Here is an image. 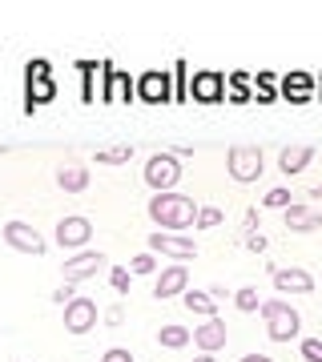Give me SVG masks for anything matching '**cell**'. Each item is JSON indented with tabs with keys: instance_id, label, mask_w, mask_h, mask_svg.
<instances>
[{
	"instance_id": "1",
	"label": "cell",
	"mask_w": 322,
	"mask_h": 362,
	"mask_svg": "<svg viewBox=\"0 0 322 362\" xmlns=\"http://www.w3.org/2000/svg\"><path fill=\"white\" fill-rule=\"evenodd\" d=\"M197 202L193 197H185V194H154L149 197V218L161 226V230H190V226H197Z\"/></svg>"
},
{
	"instance_id": "2",
	"label": "cell",
	"mask_w": 322,
	"mask_h": 362,
	"mask_svg": "<svg viewBox=\"0 0 322 362\" xmlns=\"http://www.w3.org/2000/svg\"><path fill=\"white\" fill-rule=\"evenodd\" d=\"M262 318H266V334H270L274 342H290V338H298V330H302L298 310L290 302H282V298L262 302Z\"/></svg>"
},
{
	"instance_id": "3",
	"label": "cell",
	"mask_w": 322,
	"mask_h": 362,
	"mask_svg": "<svg viewBox=\"0 0 322 362\" xmlns=\"http://www.w3.org/2000/svg\"><path fill=\"white\" fill-rule=\"evenodd\" d=\"M226 169L238 185H250V181L262 177V149L258 145H234L226 153Z\"/></svg>"
},
{
	"instance_id": "4",
	"label": "cell",
	"mask_w": 322,
	"mask_h": 362,
	"mask_svg": "<svg viewBox=\"0 0 322 362\" xmlns=\"http://www.w3.org/2000/svg\"><path fill=\"white\" fill-rule=\"evenodd\" d=\"M145 181H149L154 194H169V189L181 181V161L173 153H154L149 161H145Z\"/></svg>"
},
{
	"instance_id": "5",
	"label": "cell",
	"mask_w": 322,
	"mask_h": 362,
	"mask_svg": "<svg viewBox=\"0 0 322 362\" xmlns=\"http://www.w3.org/2000/svg\"><path fill=\"white\" fill-rule=\"evenodd\" d=\"M0 238L8 242L13 250H21V254H33V258H40L45 250H49V242L37 233V226H28V221L13 218V221H4V230H0Z\"/></svg>"
},
{
	"instance_id": "6",
	"label": "cell",
	"mask_w": 322,
	"mask_h": 362,
	"mask_svg": "<svg viewBox=\"0 0 322 362\" xmlns=\"http://www.w3.org/2000/svg\"><path fill=\"white\" fill-rule=\"evenodd\" d=\"M109 266V258H105L101 250H81V254H73V258L64 262L61 270H64V282H89V278H97V274Z\"/></svg>"
},
{
	"instance_id": "7",
	"label": "cell",
	"mask_w": 322,
	"mask_h": 362,
	"mask_svg": "<svg viewBox=\"0 0 322 362\" xmlns=\"http://www.w3.org/2000/svg\"><path fill=\"white\" fill-rule=\"evenodd\" d=\"M149 254H166V258H197V242L185 233H149Z\"/></svg>"
},
{
	"instance_id": "8",
	"label": "cell",
	"mask_w": 322,
	"mask_h": 362,
	"mask_svg": "<svg viewBox=\"0 0 322 362\" xmlns=\"http://www.w3.org/2000/svg\"><path fill=\"white\" fill-rule=\"evenodd\" d=\"M93 238V221L81 218V214H69V218L57 221V246L61 250H81Z\"/></svg>"
},
{
	"instance_id": "9",
	"label": "cell",
	"mask_w": 322,
	"mask_h": 362,
	"mask_svg": "<svg viewBox=\"0 0 322 362\" xmlns=\"http://www.w3.org/2000/svg\"><path fill=\"white\" fill-rule=\"evenodd\" d=\"M93 326H97V302L93 298H73L64 306V330L69 334H89Z\"/></svg>"
},
{
	"instance_id": "10",
	"label": "cell",
	"mask_w": 322,
	"mask_h": 362,
	"mask_svg": "<svg viewBox=\"0 0 322 362\" xmlns=\"http://www.w3.org/2000/svg\"><path fill=\"white\" fill-rule=\"evenodd\" d=\"M270 278H274V290H282V294H310L314 290V278H310L306 270H298V266H274L270 270Z\"/></svg>"
},
{
	"instance_id": "11",
	"label": "cell",
	"mask_w": 322,
	"mask_h": 362,
	"mask_svg": "<svg viewBox=\"0 0 322 362\" xmlns=\"http://www.w3.org/2000/svg\"><path fill=\"white\" fill-rule=\"evenodd\" d=\"M226 322H222V318H206V322L197 326V330H193V346L202 350V354H214V350H222L226 346Z\"/></svg>"
},
{
	"instance_id": "12",
	"label": "cell",
	"mask_w": 322,
	"mask_h": 362,
	"mask_svg": "<svg viewBox=\"0 0 322 362\" xmlns=\"http://www.w3.org/2000/svg\"><path fill=\"white\" fill-rule=\"evenodd\" d=\"M185 286H190V270H185V266H166L161 278H157V286H154V294L157 298H178V294H185Z\"/></svg>"
},
{
	"instance_id": "13",
	"label": "cell",
	"mask_w": 322,
	"mask_h": 362,
	"mask_svg": "<svg viewBox=\"0 0 322 362\" xmlns=\"http://www.w3.org/2000/svg\"><path fill=\"white\" fill-rule=\"evenodd\" d=\"M318 226H322V218L310 206H302V202L286 206V230L290 233H310V230H318Z\"/></svg>"
},
{
	"instance_id": "14",
	"label": "cell",
	"mask_w": 322,
	"mask_h": 362,
	"mask_svg": "<svg viewBox=\"0 0 322 362\" xmlns=\"http://www.w3.org/2000/svg\"><path fill=\"white\" fill-rule=\"evenodd\" d=\"M137 93H142V101H149V105H166L169 101V77L166 73H145V77L137 81Z\"/></svg>"
},
{
	"instance_id": "15",
	"label": "cell",
	"mask_w": 322,
	"mask_h": 362,
	"mask_svg": "<svg viewBox=\"0 0 322 362\" xmlns=\"http://www.w3.org/2000/svg\"><path fill=\"white\" fill-rule=\"evenodd\" d=\"M310 161H314V149H310V145H290V149H282V153H278V169H282L286 177L302 173Z\"/></svg>"
},
{
	"instance_id": "16",
	"label": "cell",
	"mask_w": 322,
	"mask_h": 362,
	"mask_svg": "<svg viewBox=\"0 0 322 362\" xmlns=\"http://www.w3.org/2000/svg\"><path fill=\"white\" fill-rule=\"evenodd\" d=\"M57 185H61L64 194H81V189L89 185V169L77 165V161H69V165L57 169Z\"/></svg>"
},
{
	"instance_id": "17",
	"label": "cell",
	"mask_w": 322,
	"mask_h": 362,
	"mask_svg": "<svg viewBox=\"0 0 322 362\" xmlns=\"http://www.w3.org/2000/svg\"><path fill=\"white\" fill-rule=\"evenodd\" d=\"M181 306L190 314H202V318H218V298L209 294V290H190V294L181 298Z\"/></svg>"
},
{
	"instance_id": "18",
	"label": "cell",
	"mask_w": 322,
	"mask_h": 362,
	"mask_svg": "<svg viewBox=\"0 0 322 362\" xmlns=\"http://www.w3.org/2000/svg\"><path fill=\"white\" fill-rule=\"evenodd\" d=\"M222 93H226V85H222L218 73H202V77H193V97L197 101H222Z\"/></svg>"
},
{
	"instance_id": "19",
	"label": "cell",
	"mask_w": 322,
	"mask_h": 362,
	"mask_svg": "<svg viewBox=\"0 0 322 362\" xmlns=\"http://www.w3.org/2000/svg\"><path fill=\"white\" fill-rule=\"evenodd\" d=\"M157 342L166 350H181V346L193 342V330H185V326H161V330H157Z\"/></svg>"
},
{
	"instance_id": "20",
	"label": "cell",
	"mask_w": 322,
	"mask_h": 362,
	"mask_svg": "<svg viewBox=\"0 0 322 362\" xmlns=\"http://www.w3.org/2000/svg\"><path fill=\"white\" fill-rule=\"evenodd\" d=\"M133 157V145H113V149H97V165H125Z\"/></svg>"
},
{
	"instance_id": "21",
	"label": "cell",
	"mask_w": 322,
	"mask_h": 362,
	"mask_svg": "<svg viewBox=\"0 0 322 362\" xmlns=\"http://www.w3.org/2000/svg\"><path fill=\"white\" fill-rule=\"evenodd\" d=\"M234 306H238L242 314H254V310H262V298H258L254 286H242V290L234 294Z\"/></svg>"
},
{
	"instance_id": "22",
	"label": "cell",
	"mask_w": 322,
	"mask_h": 362,
	"mask_svg": "<svg viewBox=\"0 0 322 362\" xmlns=\"http://www.w3.org/2000/svg\"><path fill=\"white\" fill-rule=\"evenodd\" d=\"M262 206H266V209H286V206H294V197H290V189L278 185V189H270V194L262 197Z\"/></svg>"
},
{
	"instance_id": "23",
	"label": "cell",
	"mask_w": 322,
	"mask_h": 362,
	"mask_svg": "<svg viewBox=\"0 0 322 362\" xmlns=\"http://www.w3.org/2000/svg\"><path fill=\"white\" fill-rule=\"evenodd\" d=\"M282 93L286 97H310V77H286V85H282Z\"/></svg>"
},
{
	"instance_id": "24",
	"label": "cell",
	"mask_w": 322,
	"mask_h": 362,
	"mask_svg": "<svg viewBox=\"0 0 322 362\" xmlns=\"http://www.w3.org/2000/svg\"><path fill=\"white\" fill-rule=\"evenodd\" d=\"M218 221H222V209H214V206L197 209V230H214Z\"/></svg>"
},
{
	"instance_id": "25",
	"label": "cell",
	"mask_w": 322,
	"mask_h": 362,
	"mask_svg": "<svg viewBox=\"0 0 322 362\" xmlns=\"http://www.w3.org/2000/svg\"><path fill=\"white\" fill-rule=\"evenodd\" d=\"M129 270H133V274H154L157 270V258H154V254H137V258L129 262Z\"/></svg>"
},
{
	"instance_id": "26",
	"label": "cell",
	"mask_w": 322,
	"mask_h": 362,
	"mask_svg": "<svg viewBox=\"0 0 322 362\" xmlns=\"http://www.w3.org/2000/svg\"><path fill=\"white\" fill-rule=\"evenodd\" d=\"M109 282H113L117 294H129V270L125 266H113V270H109Z\"/></svg>"
},
{
	"instance_id": "27",
	"label": "cell",
	"mask_w": 322,
	"mask_h": 362,
	"mask_svg": "<svg viewBox=\"0 0 322 362\" xmlns=\"http://www.w3.org/2000/svg\"><path fill=\"white\" fill-rule=\"evenodd\" d=\"M302 358L322 362V338H302Z\"/></svg>"
},
{
	"instance_id": "28",
	"label": "cell",
	"mask_w": 322,
	"mask_h": 362,
	"mask_svg": "<svg viewBox=\"0 0 322 362\" xmlns=\"http://www.w3.org/2000/svg\"><path fill=\"white\" fill-rule=\"evenodd\" d=\"M101 362H133V354H129L125 346H109V350L101 354Z\"/></svg>"
},
{
	"instance_id": "29",
	"label": "cell",
	"mask_w": 322,
	"mask_h": 362,
	"mask_svg": "<svg viewBox=\"0 0 322 362\" xmlns=\"http://www.w3.org/2000/svg\"><path fill=\"white\" fill-rule=\"evenodd\" d=\"M73 282H64V286H57V290H52V302H61V306H69V302H73Z\"/></svg>"
},
{
	"instance_id": "30",
	"label": "cell",
	"mask_w": 322,
	"mask_h": 362,
	"mask_svg": "<svg viewBox=\"0 0 322 362\" xmlns=\"http://www.w3.org/2000/svg\"><path fill=\"white\" fill-rule=\"evenodd\" d=\"M246 246L254 250V254H262V250H266V238H262V233H250V238H246Z\"/></svg>"
},
{
	"instance_id": "31",
	"label": "cell",
	"mask_w": 322,
	"mask_h": 362,
	"mask_svg": "<svg viewBox=\"0 0 322 362\" xmlns=\"http://www.w3.org/2000/svg\"><path fill=\"white\" fill-rule=\"evenodd\" d=\"M121 318H125V310H121V306H109V310H105V322H109V326H117Z\"/></svg>"
},
{
	"instance_id": "32",
	"label": "cell",
	"mask_w": 322,
	"mask_h": 362,
	"mask_svg": "<svg viewBox=\"0 0 322 362\" xmlns=\"http://www.w3.org/2000/svg\"><path fill=\"white\" fill-rule=\"evenodd\" d=\"M242 362H270V358H266V354H246Z\"/></svg>"
},
{
	"instance_id": "33",
	"label": "cell",
	"mask_w": 322,
	"mask_h": 362,
	"mask_svg": "<svg viewBox=\"0 0 322 362\" xmlns=\"http://www.w3.org/2000/svg\"><path fill=\"white\" fill-rule=\"evenodd\" d=\"M193 362H214V354H197V358H193Z\"/></svg>"
},
{
	"instance_id": "34",
	"label": "cell",
	"mask_w": 322,
	"mask_h": 362,
	"mask_svg": "<svg viewBox=\"0 0 322 362\" xmlns=\"http://www.w3.org/2000/svg\"><path fill=\"white\" fill-rule=\"evenodd\" d=\"M310 194H314V197H322V185H314V189H310Z\"/></svg>"
}]
</instances>
